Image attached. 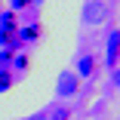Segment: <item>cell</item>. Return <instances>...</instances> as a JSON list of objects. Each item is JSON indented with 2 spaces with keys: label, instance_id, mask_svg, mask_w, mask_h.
<instances>
[{
  "label": "cell",
  "instance_id": "9c48e42d",
  "mask_svg": "<svg viewBox=\"0 0 120 120\" xmlns=\"http://www.w3.org/2000/svg\"><path fill=\"white\" fill-rule=\"evenodd\" d=\"M9 59H12V49H3V52H0V65H6Z\"/></svg>",
  "mask_w": 120,
  "mask_h": 120
},
{
  "label": "cell",
  "instance_id": "3957f363",
  "mask_svg": "<svg viewBox=\"0 0 120 120\" xmlns=\"http://www.w3.org/2000/svg\"><path fill=\"white\" fill-rule=\"evenodd\" d=\"M77 89H80V77L74 74V71H62L59 83H56V92L62 95V99H68V95H74Z\"/></svg>",
  "mask_w": 120,
  "mask_h": 120
},
{
  "label": "cell",
  "instance_id": "7c38bea8",
  "mask_svg": "<svg viewBox=\"0 0 120 120\" xmlns=\"http://www.w3.org/2000/svg\"><path fill=\"white\" fill-rule=\"evenodd\" d=\"M31 120H49V114H34Z\"/></svg>",
  "mask_w": 120,
  "mask_h": 120
},
{
  "label": "cell",
  "instance_id": "52a82bcc",
  "mask_svg": "<svg viewBox=\"0 0 120 120\" xmlns=\"http://www.w3.org/2000/svg\"><path fill=\"white\" fill-rule=\"evenodd\" d=\"M12 86V77H9V71H0V92H6Z\"/></svg>",
  "mask_w": 120,
  "mask_h": 120
},
{
  "label": "cell",
  "instance_id": "277c9868",
  "mask_svg": "<svg viewBox=\"0 0 120 120\" xmlns=\"http://www.w3.org/2000/svg\"><path fill=\"white\" fill-rule=\"evenodd\" d=\"M95 65H99L95 56H92V52H83V56L77 59V71H74V74H77V77H89L92 71H95Z\"/></svg>",
  "mask_w": 120,
  "mask_h": 120
},
{
  "label": "cell",
  "instance_id": "8fae6325",
  "mask_svg": "<svg viewBox=\"0 0 120 120\" xmlns=\"http://www.w3.org/2000/svg\"><path fill=\"white\" fill-rule=\"evenodd\" d=\"M31 0H12V9H22V6H28Z\"/></svg>",
  "mask_w": 120,
  "mask_h": 120
},
{
  "label": "cell",
  "instance_id": "8992f818",
  "mask_svg": "<svg viewBox=\"0 0 120 120\" xmlns=\"http://www.w3.org/2000/svg\"><path fill=\"white\" fill-rule=\"evenodd\" d=\"M34 37H40V25H31L22 31V40H34Z\"/></svg>",
  "mask_w": 120,
  "mask_h": 120
},
{
  "label": "cell",
  "instance_id": "6da1fadb",
  "mask_svg": "<svg viewBox=\"0 0 120 120\" xmlns=\"http://www.w3.org/2000/svg\"><path fill=\"white\" fill-rule=\"evenodd\" d=\"M108 15H111V9L102 0H86L83 3V25H102V22H108Z\"/></svg>",
  "mask_w": 120,
  "mask_h": 120
},
{
  "label": "cell",
  "instance_id": "30bf717a",
  "mask_svg": "<svg viewBox=\"0 0 120 120\" xmlns=\"http://www.w3.org/2000/svg\"><path fill=\"white\" fill-rule=\"evenodd\" d=\"M111 83H114V86H120V68H114V71H111Z\"/></svg>",
  "mask_w": 120,
  "mask_h": 120
},
{
  "label": "cell",
  "instance_id": "5b68a950",
  "mask_svg": "<svg viewBox=\"0 0 120 120\" xmlns=\"http://www.w3.org/2000/svg\"><path fill=\"white\" fill-rule=\"evenodd\" d=\"M0 31H15V12H3L0 15Z\"/></svg>",
  "mask_w": 120,
  "mask_h": 120
},
{
  "label": "cell",
  "instance_id": "7a4b0ae2",
  "mask_svg": "<svg viewBox=\"0 0 120 120\" xmlns=\"http://www.w3.org/2000/svg\"><path fill=\"white\" fill-rule=\"evenodd\" d=\"M105 65L114 71V68H120V28H114L111 34H108V49H105Z\"/></svg>",
  "mask_w": 120,
  "mask_h": 120
},
{
  "label": "cell",
  "instance_id": "ba28073f",
  "mask_svg": "<svg viewBox=\"0 0 120 120\" xmlns=\"http://www.w3.org/2000/svg\"><path fill=\"white\" fill-rule=\"evenodd\" d=\"M15 65H19V68H22V71H25V68H28V65H31V59H28V56H19V59H15Z\"/></svg>",
  "mask_w": 120,
  "mask_h": 120
}]
</instances>
